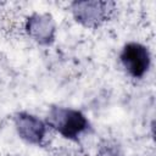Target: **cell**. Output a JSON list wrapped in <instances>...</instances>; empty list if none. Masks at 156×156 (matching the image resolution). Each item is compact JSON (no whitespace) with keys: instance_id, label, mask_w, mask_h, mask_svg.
<instances>
[{"instance_id":"1","label":"cell","mask_w":156,"mask_h":156,"mask_svg":"<svg viewBox=\"0 0 156 156\" xmlns=\"http://www.w3.org/2000/svg\"><path fill=\"white\" fill-rule=\"evenodd\" d=\"M45 122L49 128L72 141H79L80 136L91 130V124L85 115L65 106H51Z\"/></svg>"},{"instance_id":"2","label":"cell","mask_w":156,"mask_h":156,"mask_svg":"<svg viewBox=\"0 0 156 156\" xmlns=\"http://www.w3.org/2000/svg\"><path fill=\"white\" fill-rule=\"evenodd\" d=\"M119 61L126 72L136 79L143 78L151 65V56L149 49L136 41L127 43L119 54Z\"/></svg>"},{"instance_id":"3","label":"cell","mask_w":156,"mask_h":156,"mask_svg":"<svg viewBox=\"0 0 156 156\" xmlns=\"http://www.w3.org/2000/svg\"><path fill=\"white\" fill-rule=\"evenodd\" d=\"M113 6L108 1H76L72 4V12L77 22L95 28L110 17Z\"/></svg>"},{"instance_id":"4","label":"cell","mask_w":156,"mask_h":156,"mask_svg":"<svg viewBox=\"0 0 156 156\" xmlns=\"http://www.w3.org/2000/svg\"><path fill=\"white\" fill-rule=\"evenodd\" d=\"M13 121L20 138L33 145H44L49 130L46 122L28 112L16 113Z\"/></svg>"},{"instance_id":"5","label":"cell","mask_w":156,"mask_h":156,"mask_svg":"<svg viewBox=\"0 0 156 156\" xmlns=\"http://www.w3.org/2000/svg\"><path fill=\"white\" fill-rule=\"evenodd\" d=\"M27 32L39 44L49 45L55 38V23L48 13H34L27 21Z\"/></svg>"},{"instance_id":"6","label":"cell","mask_w":156,"mask_h":156,"mask_svg":"<svg viewBox=\"0 0 156 156\" xmlns=\"http://www.w3.org/2000/svg\"><path fill=\"white\" fill-rule=\"evenodd\" d=\"M96 156H119V155H118V151H117L116 147H113L112 145L106 144V145H102L99 149Z\"/></svg>"}]
</instances>
